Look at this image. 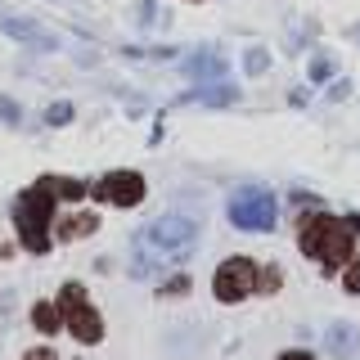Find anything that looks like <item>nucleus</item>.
Instances as JSON below:
<instances>
[{
  "label": "nucleus",
  "mask_w": 360,
  "mask_h": 360,
  "mask_svg": "<svg viewBox=\"0 0 360 360\" xmlns=\"http://www.w3.org/2000/svg\"><path fill=\"white\" fill-rule=\"evenodd\" d=\"M194 239H198V221L194 217H180V212L158 217L149 230L135 239V275H149V266L185 257L189 248H194Z\"/></svg>",
  "instance_id": "1"
},
{
  "label": "nucleus",
  "mask_w": 360,
  "mask_h": 360,
  "mask_svg": "<svg viewBox=\"0 0 360 360\" xmlns=\"http://www.w3.org/2000/svg\"><path fill=\"white\" fill-rule=\"evenodd\" d=\"M297 239H302V252L315 257L324 270H338V266H347V262L356 257V234H352V225L338 221V217H324V212H315V217L302 221Z\"/></svg>",
  "instance_id": "2"
},
{
  "label": "nucleus",
  "mask_w": 360,
  "mask_h": 360,
  "mask_svg": "<svg viewBox=\"0 0 360 360\" xmlns=\"http://www.w3.org/2000/svg\"><path fill=\"white\" fill-rule=\"evenodd\" d=\"M50 221H54V189L41 180L14 207V225H18V239L27 252H50Z\"/></svg>",
  "instance_id": "3"
},
{
  "label": "nucleus",
  "mask_w": 360,
  "mask_h": 360,
  "mask_svg": "<svg viewBox=\"0 0 360 360\" xmlns=\"http://www.w3.org/2000/svg\"><path fill=\"white\" fill-rule=\"evenodd\" d=\"M275 217H279L275 194H270V189H262V185H243L239 194L230 198V221L239 225V230H252V234L275 230Z\"/></svg>",
  "instance_id": "4"
},
{
  "label": "nucleus",
  "mask_w": 360,
  "mask_h": 360,
  "mask_svg": "<svg viewBox=\"0 0 360 360\" xmlns=\"http://www.w3.org/2000/svg\"><path fill=\"white\" fill-rule=\"evenodd\" d=\"M252 288H257V266L248 262V257L221 262V270H217V297L221 302H243Z\"/></svg>",
  "instance_id": "5"
},
{
  "label": "nucleus",
  "mask_w": 360,
  "mask_h": 360,
  "mask_svg": "<svg viewBox=\"0 0 360 360\" xmlns=\"http://www.w3.org/2000/svg\"><path fill=\"white\" fill-rule=\"evenodd\" d=\"M99 198L117 202V207H135V202L144 198V176L140 172H112V176H104V185H99Z\"/></svg>",
  "instance_id": "6"
},
{
  "label": "nucleus",
  "mask_w": 360,
  "mask_h": 360,
  "mask_svg": "<svg viewBox=\"0 0 360 360\" xmlns=\"http://www.w3.org/2000/svg\"><path fill=\"white\" fill-rule=\"evenodd\" d=\"M68 329H72V338L77 342H99V338H104V320H99V311H90L86 302L77 311H68Z\"/></svg>",
  "instance_id": "7"
},
{
  "label": "nucleus",
  "mask_w": 360,
  "mask_h": 360,
  "mask_svg": "<svg viewBox=\"0 0 360 360\" xmlns=\"http://www.w3.org/2000/svg\"><path fill=\"white\" fill-rule=\"evenodd\" d=\"M185 72L198 77V82H212V77H225V59H221L217 50H198V54H189Z\"/></svg>",
  "instance_id": "8"
},
{
  "label": "nucleus",
  "mask_w": 360,
  "mask_h": 360,
  "mask_svg": "<svg viewBox=\"0 0 360 360\" xmlns=\"http://www.w3.org/2000/svg\"><path fill=\"white\" fill-rule=\"evenodd\" d=\"M5 32H9V37H18V41H27V45H41V50H54V37H50V32H41L37 22L5 18Z\"/></svg>",
  "instance_id": "9"
},
{
  "label": "nucleus",
  "mask_w": 360,
  "mask_h": 360,
  "mask_svg": "<svg viewBox=\"0 0 360 360\" xmlns=\"http://www.w3.org/2000/svg\"><path fill=\"white\" fill-rule=\"evenodd\" d=\"M324 347L338 356V360H347L356 352V329L352 324H329V333H324Z\"/></svg>",
  "instance_id": "10"
},
{
  "label": "nucleus",
  "mask_w": 360,
  "mask_h": 360,
  "mask_svg": "<svg viewBox=\"0 0 360 360\" xmlns=\"http://www.w3.org/2000/svg\"><path fill=\"white\" fill-rule=\"evenodd\" d=\"M95 225H99V217H90V212H82V217H68V221H59V239H86V234H95Z\"/></svg>",
  "instance_id": "11"
},
{
  "label": "nucleus",
  "mask_w": 360,
  "mask_h": 360,
  "mask_svg": "<svg viewBox=\"0 0 360 360\" xmlns=\"http://www.w3.org/2000/svg\"><path fill=\"white\" fill-rule=\"evenodd\" d=\"M32 329L59 333V329H63V324H59V307H50V302H37V307H32Z\"/></svg>",
  "instance_id": "12"
},
{
  "label": "nucleus",
  "mask_w": 360,
  "mask_h": 360,
  "mask_svg": "<svg viewBox=\"0 0 360 360\" xmlns=\"http://www.w3.org/2000/svg\"><path fill=\"white\" fill-rule=\"evenodd\" d=\"M45 185L54 189V198H82L86 194L82 180H68V176H45Z\"/></svg>",
  "instance_id": "13"
},
{
  "label": "nucleus",
  "mask_w": 360,
  "mask_h": 360,
  "mask_svg": "<svg viewBox=\"0 0 360 360\" xmlns=\"http://www.w3.org/2000/svg\"><path fill=\"white\" fill-rule=\"evenodd\" d=\"M243 68H248V72H252V77H262L266 68H270V54H266V50H257V45H252V50L243 54Z\"/></svg>",
  "instance_id": "14"
},
{
  "label": "nucleus",
  "mask_w": 360,
  "mask_h": 360,
  "mask_svg": "<svg viewBox=\"0 0 360 360\" xmlns=\"http://www.w3.org/2000/svg\"><path fill=\"white\" fill-rule=\"evenodd\" d=\"M194 99H202V104H234V99H239V90H234V86H221V90H207V95H194Z\"/></svg>",
  "instance_id": "15"
},
{
  "label": "nucleus",
  "mask_w": 360,
  "mask_h": 360,
  "mask_svg": "<svg viewBox=\"0 0 360 360\" xmlns=\"http://www.w3.org/2000/svg\"><path fill=\"white\" fill-rule=\"evenodd\" d=\"M342 288L347 292H360V257H352V262L342 266Z\"/></svg>",
  "instance_id": "16"
},
{
  "label": "nucleus",
  "mask_w": 360,
  "mask_h": 360,
  "mask_svg": "<svg viewBox=\"0 0 360 360\" xmlns=\"http://www.w3.org/2000/svg\"><path fill=\"white\" fill-rule=\"evenodd\" d=\"M86 302V292H82V284H63V297H59V307L63 311H77Z\"/></svg>",
  "instance_id": "17"
},
{
  "label": "nucleus",
  "mask_w": 360,
  "mask_h": 360,
  "mask_svg": "<svg viewBox=\"0 0 360 360\" xmlns=\"http://www.w3.org/2000/svg\"><path fill=\"white\" fill-rule=\"evenodd\" d=\"M279 279H284V275H279V266H266L262 275H257V288H262V292H275Z\"/></svg>",
  "instance_id": "18"
},
{
  "label": "nucleus",
  "mask_w": 360,
  "mask_h": 360,
  "mask_svg": "<svg viewBox=\"0 0 360 360\" xmlns=\"http://www.w3.org/2000/svg\"><path fill=\"white\" fill-rule=\"evenodd\" d=\"M45 122H50V127H63V122H72V104H54L50 112H45Z\"/></svg>",
  "instance_id": "19"
},
{
  "label": "nucleus",
  "mask_w": 360,
  "mask_h": 360,
  "mask_svg": "<svg viewBox=\"0 0 360 360\" xmlns=\"http://www.w3.org/2000/svg\"><path fill=\"white\" fill-rule=\"evenodd\" d=\"M329 77H333V63H329V59L320 54V59L311 63V82H329Z\"/></svg>",
  "instance_id": "20"
},
{
  "label": "nucleus",
  "mask_w": 360,
  "mask_h": 360,
  "mask_svg": "<svg viewBox=\"0 0 360 360\" xmlns=\"http://www.w3.org/2000/svg\"><path fill=\"white\" fill-rule=\"evenodd\" d=\"M162 292H167V297H180V292H189V279H185V275L167 279V288H162Z\"/></svg>",
  "instance_id": "21"
},
{
  "label": "nucleus",
  "mask_w": 360,
  "mask_h": 360,
  "mask_svg": "<svg viewBox=\"0 0 360 360\" xmlns=\"http://www.w3.org/2000/svg\"><path fill=\"white\" fill-rule=\"evenodd\" d=\"M22 360H59V356H54V352H50V347H32V352H27V356H22Z\"/></svg>",
  "instance_id": "22"
},
{
  "label": "nucleus",
  "mask_w": 360,
  "mask_h": 360,
  "mask_svg": "<svg viewBox=\"0 0 360 360\" xmlns=\"http://www.w3.org/2000/svg\"><path fill=\"white\" fill-rule=\"evenodd\" d=\"M279 360H315V356H311V352H284Z\"/></svg>",
  "instance_id": "23"
},
{
  "label": "nucleus",
  "mask_w": 360,
  "mask_h": 360,
  "mask_svg": "<svg viewBox=\"0 0 360 360\" xmlns=\"http://www.w3.org/2000/svg\"><path fill=\"white\" fill-rule=\"evenodd\" d=\"M347 225H352V234L360 239V217H347Z\"/></svg>",
  "instance_id": "24"
}]
</instances>
